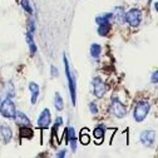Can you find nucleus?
<instances>
[{"label":"nucleus","mask_w":158,"mask_h":158,"mask_svg":"<svg viewBox=\"0 0 158 158\" xmlns=\"http://www.w3.org/2000/svg\"><path fill=\"white\" fill-rule=\"evenodd\" d=\"M151 103L146 99H142L139 102H137V104L134 106V109H133V119L137 122V123H142L147 115L149 114L151 112Z\"/></svg>","instance_id":"nucleus-1"},{"label":"nucleus","mask_w":158,"mask_h":158,"mask_svg":"<svg viewBox=\"0 0 158 158\" xmlns=\"http://www.w3.org/2000/svg\"><path fill=\"white\" fill-rule=\"evenodd\" d=\"M63 60H64L65 75H67V79H68V88H69V94H70L72 104L75 106V103H77V84H75L74 75L72 74V70H70V67H69V62H68L65 54H63Z\"/></svg>","instance_id":"nucleus-2"},{"label":"nucleus","mask_w":158,"mask_h":158,"mask_svg":"<svg viewBox=\"0 0 158 158\" xmlns=\"http://www.w3.org/2000/svg\"><path fill=\"white\" fill-rule=\"evenodd\" d=\"M142 18H143L142 11L137 8H131L129 10L124 11V22L132 28L139 27L142 23Z\"/></svg>","instance_id":"nucleus-3"},{"label":"nucleus","mask_w":158,"mask_h":158,"mask_svg":"<svg viewBox=\"0 0 158 158\" xmlns=\"http://www.w3.org/2000/svg\"><path fill=\"white\" fill-rule=\"evenodd\" d=\"M16 112V106L13 102L11 98H5V99L0 103V114H2L6 119H13V117Z\"/></svg>","instance_id":"nucleus-4"},{"label":"nucleus","mask_w":158,"mask_h":158,"mask_svg":"<svg viewBox=\"0 0 158 158\" xmlns=\"http://www.w3.org/2000/svg\"><path fill=\"white\" fill-rule=\"evenodd\" d=\"M92 84H93V94L95 98L98 99H102V98L106 95L107 93V84L106 82L101 77H94L93 81H92Z\"/></svg>","instance_id":"nucleus-5"},{"label":"nucleus","mask_w":158,"mask_h":158,"mask_svg":"<svg viewBox=\"0 0 158 158\" xmlns=\"http://www.w3.org/2000/svg\"><path fill=\"white\" fill-rule=\"evenodd\" d=\"M110 113L118 118V119H122L127 115V109L126 106L118 99V98H113L112 102H110Z\"/></svg>","instance_id":"nucleus-6"},{"label":"nucleus","mask_w":158,"mask_h":158,"mask_svg":"<svg viewBox=\"0 0 158 158\" xmlns=\"http://www.w3.org/2000/svg\"><path fill=\"white\" fill-rule=\"evenodd\" d=\"M36 124H38V128H40V129H48L50 127V124H52V113L48 108H44L42 110V113L39 114Z\"/></svg>","instance_id":"nucleus-7"},{"label":"nucleus","mask_w":158,"mask_h":158,"mask_svg":"<svg viewBox=\"0 0 158 158\" xmlns=\"http://www.w3.org/2000/svg\"><path fill=\"white\" fill-rule=\"evenodd\" d=\"M139 141L146 147H152L156 141V133L154 131H143L139 134Z\"/></svg>","instance_id":"nucleus-8"},{"label":"nucleus","mask_w":158,"mask_h":158,"mask_svg":"<svg viewBox=\"0 0 158 158\" xmlns=\"http://www.w3.org/2000/svg\"><path fill=\"white\" fill-rule=\"evenodd\" d=\"M13 119L14 122L19 126V127H23V126H31V121L29 119V117L22 112V110H16L14 117H13Z\"/></svg>","instance_id":"nucleus-9"},{"label":"nucleus","mask_w":158,"mask_h":158,"mask_svg":"<svg viewBox=\"0 0 158 158\" xmlns=\"http://www.w3.org/2000/svg\"><path fill=\"white\" fill-rule=\"evenodd\" d=\"M28 87H29V92H30V103L34 106V104H36L38 98L40 95V87L35 82H30Z\"/></svg>","instance_id":"nucleus-10"},{"label":"nucleus","mask_w":158,"mask_h":158,"mask_svg":"<svg viewBox=\"0 0 158 158\" xmlns=\"http://www.w3.org/2000/svg\"><path fill=\"white\" fill-rule=\"evenodd\" d=\"M0 135H2V138H3L4 144H8L11 141V138H13L11 127H9L8 124H2L0 126Z\"/></svg>","instance_id":"nucleus-11"},{"label":"nucleus","mask_w":158,"mask_h":158,"mask_svg":"<svg viewBox=\"0 0 158 158\" xmlns=\"http://www.w3.org/2000/svg\"><path fill=\"white\" fill-rule=\"evenodd\" d=\"M27 44L29 47V52L31 55H35L36 52H38V48H36V44H35V40H34V33L31 31H27Z\"/></svg>","instance_id":"nucleus-12"},{"label":"nucleus","mask_w":158,"mask_h":158,"mask_svg":"<svg viewBox=\"0 0 158 158\" xmlns=\"http://www.w3.org/2000/svg\"><path fill=\"white\" fill-rule=\"evenodd\" d=\"M112 14H113V19H115L117 23H119V24L126 23L124 22V9H123V6H115L113 9Z\"/></svg>","instance_id":"nucleus-13"},{"label":"nucleus","mask_w":158,"mask_h":158,"mask_svg":"<svg viewBox=\"0 0 158 158\" xmlns=\"http://www.w3.org/2000/svg\"><path fill=\"white\" fill-rule=\"evenodd\" d=\"M19 135L23 139V138H27V139H31L33 135H34V131L30 126H23V127H19Z\"/></svg>","instance_id":"nucleus-14"},{"label":"nucleus","mask_w":158,"mask_h":158,"mask_svg":"<svg viewBox=\"0 0 158 158\" xmlns=\"http://www.w3.org/2000/svg\"><path fill=\"white\" fill-rule=\"evenodd\" d=\"M113 20V14L112 11L109 13H104V14H99V15H97L95 16V23L99 25L102 23H112Z\"/></svg>","instance_id":"nucleus-15"},{"label":"nucleus","mask_w":158,"mask_h":158,"mask_svg":"<svg viewBox=\"0 0 158 158\" xmlns=\"http://www.w3.org/2000/svg\"><path fill=\"white\" fill-rule=\"evenodd\" d=\"M62 124H63V118L58 117L55 119V122H54V124H53V127H52V139L58 141V131L62 127Z\"/></svg>","instance_id":"nucleus-16"},{"label":"nucleus","mask_w":158,"mask_h":158,"mask_svg":"<svg viewBox=\"0 0 158 158\" xmlns=\"http://www.w3.org/2000/svg\"><path fill=\"white\" fill-rule=\"evenodd\" d=\"M54 108L58 110V112H62L64 109V99L60 93H55L54 94Z\"/></svg>","instance_id":"nucleus-17"},{"label":"nucleus","mask_w":158,"mask_h":158,"mask_svg":"<svg viewBox=\"0 0 158 158\" xmlns=\"http://www.w3.org/2000/svg\"><path fill=\"white\" fill-rule=\"evenodd\" d=\"M112 30V23H102L98 25V35L99 36H107L109 31Z\"/></svg>","instance_id":"nucleus-18"},{"label":"nucleus","mask_w":158,"mask_h":158,"mask_svg":"<svg viewBox=\"0 0 158 158\" xmlns=\"http://www.w3.org/2000/svg\"><path fill=\"white\" fill-rule=\"evenodd\" d=\"M89 53H90V56L94 58V59H98L101 55H102V45L98 44V43H93L89 48Z\"/></svg>","instance_id":"nucleus-19"},{"label":"nucleus","mask_w":158,"mask_h":158,"mask_svg":"<svg viewBox=\"0 0 158 158\" xmlns=\"http://www.w3.org/2000/svg\"><path fill=\"white\" fill-rule=\"evenodd\" d=\"M104 135H106V127L104 126H102V124H99V126H97L95 128H94V131H93V137L95 138V139H98V141H103L104 139Z\"/></svg>","instance_id":"nucleus-20"},{"label":"nucleus","mask_w":158,"mask_h":158,"mask_svg":"<svg viewBox=\"0 0 158 158\" xmlns=\"http://www.w3.org/2000/svg\"><path fill=\"white\" fill-rule=\"evenodd\" d=\"M5 92H6V98H13L15 97V85L11 81L5 83Z\"/></svg>","instance_id":"nucleus-21"},{"label":"nucleus","mask_w":158,"mask_h":158,"mask_svg":"<svg viewBox=\"0 0 158 158\" xmlns=\"http://www.w3.org/2000/svg\"><path fill=\"white\" fill-rule=\"evenodd\" d=\"M19 4H20L22 9L29 14V15H33V8H31V4H30V0H19Z\"/></svg>","instance_id":"nucleus-22"},{"label":"nucleus","mask_w":158,"mask_h":158,"mask_svg":"<svg viewBox=\"0 0 158 158\" xmlns=\"http://www.w3.org/2000/svg\"><path fill=\"white\" fill-rule=\"evenodd\" d=\"M79 141H81V143H82V144H84V146H87V144H89V143H90L92 138H90V135L87 133V129H84V131H83V133H81V137H79Z\"/></svg>","instance_id":"nucleus-23"},{"label":"nucleus","mask_w":158,"mask_h":158,"mask_svg":"<svg viewBox=\"0 0 158 158\" xmlns=\"http://www.w3.org/2000/svg\"><path fill=\"white\" fill-rule=\"evenodd\" d=\"M88 107H89V112L92 114H98V112H99V108H98V106L94 102H90Z\"/></svg>","instance_id":"nucleus-24"},{"label":"nucleus","mask_w":158,"mask_h":158,"mask_svg":"<svg viewBox=\"0 0 158 158\" xmlns=\"http://www.w3.org/2000/svg\"><path fill=\"white\" fill-rule=\"evenodd\" d=\"M28 27H29L28 31H31V33H34V31H35V20H34L33 18H30L29 20H28Z\"/></svg>","instance_id":"nucleus-25"},{"label":"nucleus","mask_w":158,"mask_h":158,"mask_svg":"<svg viewBox=\"0 0 158 158\" xmlns=\"http://www.w3.org/2000/svg\"><path fill=\"white\" fill-rule=\"evenodd\" d=\"M50 75H52L53 78L59 77V70H58V68H56L55 65H50Z\"/></svg>","instance_id":"nucleus-26"},{"label":"nucleus","mask_w":158,"mask_h":158,"mask_svg":"<svg viewBox=\"0 0 158 158\" xmlns=\"http://www.w3.org/2000/svg\"><path fill=\"white\" fill-rule=\"evenodd\" d=\"M151 83H153V84H157L158 83V72L157 70H154L153 74L151 75Z\"/></svg>","instance_id":"nucleus-27"},{"label":"nucleus","mask_w":158,"mask_h":158,"mask_svg":"<svg viewBox=\"0 0 158 158\" xmlns=\"http://www.w3.org/2000/svg\"><path fill=\"white\" fill-rule=\"evenodd\" d=\"M55 156H56L58 158H60V157H65V156H67V149H62V151H59Z\"/></svg>","instance_id":"nucleus-28"},{"label":"nucleus","mask_w":158,"mask_h":158,"mask_svg":"<svg viewBox=\"0 0 158 158\" xmlns=\"http://www.w3.org/2000/svg\"><path fill=\"white\" fill-rule=\"evenodd\" d=\"M153 9H154V11L157 13V3H154V4H153Z\"/></svg>","instance_id":"nucleus-29"},{"label":"nucleus","mask_w":158,"mask_h":158,"mask_svg":"<svg viewBox=\"0 0 158 158\" xmlns=\"http://www.w3.org/2000/svg\"><path fill=\"white\" fill-rule=\"evenodd\" d=\"M135 2H138V0H135Z\"/></svg>","instance_id":"nucleus-30"}]
</instances>
